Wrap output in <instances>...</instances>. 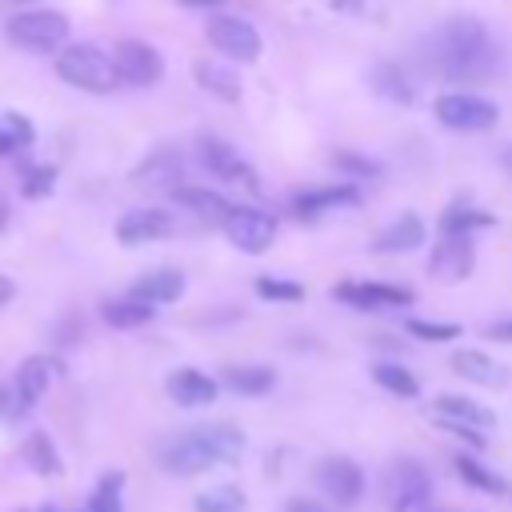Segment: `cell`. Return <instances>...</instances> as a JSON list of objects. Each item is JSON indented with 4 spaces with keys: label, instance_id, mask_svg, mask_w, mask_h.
<instances>
[{
    "label": "cell",
    "instance_id": "1",
    "mask_svg": "<svg viewBox=\"0 0 512 512\" xmlns=\"http://www.w3.org/2000/svg\"><path fill=\"white\" fill-rule=\"evenodd\" d=\"M424 60L436 76L456 84H484L504 72V44L480 16H452L424 40Z\"/></svg>",
    "mask_w": 512,
    "mask_h": 512
},
{
    "label": "cell",
    "instance_id": "2",
    "mask_svg": "<svg viewBox=\"0 0 512 512\" xmlns=\"http://www.w3.org/2000/svg\"><path fill=\"white\" fill-rule=\"evenodd\" d=\"M240 452H244L240 428H232V424H196V428H184L180 436L164 440L156 460L172 476H196L204 468L240 460Z\"/></svg>",
    "mask_w": 512,
    "mask_h": 512
},
{
    "label": "cell",
    "instance_id": "3",
    "mask_svg": "<svg viewBox=\"0 0 512 512\" xmlns=\"http://www.w3.org/2000/svg\"><path fill=\"white\" fill-rule=\"evenodd\" d=\"M56 76L72 88H84V92H112L120 84L116 60L96 44H68L56 56Z\"/></svg>",
    "mask_w": 512,
    "mask_h": 512
},
{
    "label": "cell",
    "instance_id": "4",
    "mask_svg": "<svg viewBox=\"0 0 512 512\" xmlns=\"http://www.w3.org/2000/svg\"><path fill=\"white\" fill-rule=\"evenodd\" d=\"M428 496H432V476L420 460L412 456H400L388 464L384 472V500L392 512H424L428 508Z\"/></svg>",
    "mask_w": 512,
    "mask_h": 512
},
{
    "label": "cell",
    "instance_id": "5",
    "mask_svg": "<svg viewBox=\"0 0 512 512\" xmlns=\"http://www.w3.org/2000/svg\"><path fill=\"white\" fill-rule=\"evenodd\" d=\"M68 36V16L52 12V8H32V12H16L8 20V40L24 52H52L60 48Z\"/></svg>",
    "mask_w": 512,
    "mask_h": 512
},
{
    "label": "cell",
    "instance_id": "6",
    "mask_svg": "<svg viewBox=\"0 0 512 512\" xmlns=\"http://www.w3.org/2000/svg\"><path fill=\"white\" fill-rule=\"evenodd\" d=\"M436 120L452 132H488L500 120V108L472 92H448L436 100Z\"/></svg>",
    "mask_w": 512,
    "mask_h": 512
},
{
    "label": "cell",
    "instance_id": "7",
    "mask_svg": "<svg viewBox=\"0 0 512 512\" xmlns=\"http://www.w3.org/2000/svg\"><path fill=\"white\" fill-rule=\"evenodd\" d=\"M204 32H208V44L216 52H224L228 60H236V64H252L260 56V32L240 16H224L220 12V16L208 20Z\"/></svg>",
    "mask_w": 512,
    "mask_h": 512
},
{
    "label": "cell",
    "instance_id": "8",
    "mask_svg": "<svg viewBox=\"0 0 512 512\" xmlns=\"http://www.w3.org/2000/svg\"><path fill=\"white\" fill-rule=\"evenodd\" d=\"M316 488H320L328 500H336L340 508H348V504H356V500L364 496V472H360V464L348 460V456H324V460L316 464Z\"/></svg>",
    "mask_w": 512,
    "mask_h": 512
},
{
    "label": "cell",
    "instance_id": "9",
    "mask_svg": "<svg viewBox=\"0 0 512 512\" xmlns=\"http://www.w3.org/2000/svg\"><path fill=\"white\" fill-rule=\"evenodd\" d=\"M112 60H116L120 80L132 84V88H148V84H156L164 76V56L148 40H120Z\"/></svg>",
    "mask_w": 512,
    "mask_h": 512
},
{
    "label": "cell",
    "instance_id": "10",
    "mask_svg": "<svg viewBox=\"0 0 512 512\" xmlns=\"http://www.w3.org/2000/svg\"><path fill=\"white\" fill-rule=\"evenodd\" d=\"M48 384H52V364H48V356H28V360L16 368L8 416H24V412H32V408L44 400Z\"/></svg>",
    "mask_w": 512,
    "mask_h": 512
},
{
    "label": "cell",
    "instance_id": "11",
    "mask_svg": "<svg viewBox=\"0 0 512 512\" xmlns=\"http://www.w3.org/2000/svg\"><path fill=\"white\" fill-rule=\"evenodd\" d=\"M432 412H436V420L448 428V432H488L492 424H496V416L484 408V404H476V400H468V396H452V392H444V396H436L432 400Z\"/></svg>",
    "mask_w": 512,
    "mask_h": 512
},
{
    "label": "cell",
    "instance_id": "12",
    "mask_svg": "<svg viewBox=\"0 0 512 512\" xmlns=\"http://www.w3.org/2000/svg\"><path fill=\"white\" fill-rule=\"evenodd\" d=\"M224 232H228V240H232L236 248H244V252H264V248L272 244V236H276V220H272L268 212H260V208H232Z\"/></svg>",
    "mask_w": 512,
    "mask_h": 512
},
{
    "label": "cell",
    "instance_id": "13",
    "mask_svg": "<svg viewBox=\"0 0 512 512\" xmlns=\"http://www.w3.org/2000/svg\"><path fill=\"white\" fill-rule=\"evenodd\" d=\"M176 220L164 212V208H132L120 216L116 224V240L120 244H148V240H160V236H172Z\"/></svg>",
    "mask_w": 512,
    "mask_h": 512
},
{
    "label": "cell",
    "instance_id": "14",
    "mask_svg": "<svg viewBox=\"0 0 512 512\" xmlns=\"http://www.w3.org/2000/svg\"><path fill=\"white\" fill-rule=\"evenodd\" d=\"M472 264H476V248L468 236H444L428 256V272L436 280H464Z\"/></svg>",
    "mask_w": 512,
    "mask_h": 512
},
{
    "label": "cell",
    "instance_id": "15",
    "mask_svg": "<svg viewBox=\"0 0 512 512\" xmlns=\"http://www.w3.org/2000/svg\"><path fill=\"white\" fill-rule=\"evenodd\" d=\"M332 296L352 304V308H404V304H412V288H404V284H336Z\"/></svg>",
    "mask_w": 512,
    "mask_h": 512
},
{
    "label": "cell",
    "instance_id": "16",
    "mask_svg": "<svg viewBox=\"0 0 512 512\" xmlns=\"http://www.w3.org/2000/svg\"><path fill=\"white\" fill-rule=\"evenodd\" d=\"M196 156H200V168L212 172L216 180H248V164L220 136H200L196 140Z\"/></svg>",
    "mask_w": 512,
    "mask_h": 512
},
{
    "label": "cell",
    "instance_id": "17",
    "mask_svg": "<svg viewBox=\"0 0 512 512\" xmlns=\"http://www.w3.org/2000/svg\"><path fill=\"white\" fill-rule=\"evenodd\" d=\"M452 368H456L464 380L484 384V388H508V380H512V372H508L500 360H492L488 352H480V348H460V352H452Z\"/></svg>",
    "mask_w": 512,
    "mask_h": 512
},
{
    "label": "cell",
    "instance_id": "18",
    "mask_svg": "<svg viewBox=\"0 0 512 512\" xmlns=\"http://www.w3.org/2000/svg\"><path fill=\"white\" fill-rule=\"evenodd\" d=\"M168 396L176 400V404H184V408H200V404H212L216 400V392H220V384L212 380V376H204L200 368H176L172 376H168Z\"/></svg>",
    "mask_w": 512,
    "mask_h": 512
},
{
    "label": "cell",
    "instance_id": "19",
    "mask_svg": "<svg viewBox=\"0 0 512 512\" xmlns=\"http://www.w3.org/2000/svg\"><path fill=\"white\" fill-rule=\"evenodd\" d=\"M180 172H184V164H180V152L176 148H156L136 172H132V180L136 184H144V188H160V192H176V184H180Z\"/></svg>",
    "mask_w": 512,
    "mask_h": 512
},
{
    "label": "cell",
    "instance_id": "20",
    "mask_svg": "<svg viewBox=\"0 0 512 512\" xmlns=\"http://www.w3.org/2000/svg\"><path fill=\"white\" fill-rule=\"evenodd\" d=\"M180 292H184V272H176V268H152V272H144L136 284H132V292L128 296H136V300H144V304H172V300H180Z\"/></svg>",
    "mask_w": 512,
    "mask_h": 512
},
{
    "label": "cell",
    "instance_id": "21",
    "mask_svg": "<svg viewBox=\"0 0 512 512\" xmlns=\"http://www.w3.org/2000/svg\"><path fill=\"white\" fill-rule=\"evenodd\" d=\"M356 200H360V192H356L352 184H336V188H308V192H296L292 212H296V216H304V220H316L320 212L340 208V204H356Z\"/></svg>",
    "mask_w": 512,
    "mask_h": 512
},
{
    "label": "cell",
    "instance_id": "22",
    "mask_svg": "<svg viewBox=\"0 0 512 512\" xmlns=\"http://www.w3.org/2000/svg\"><path fill=\"white\" fill-rule=\"evenodd\" d=\"M176 204H184L188 212H196L200 220H208V224H228V216H232V204L220 196V192H208V188H188V184H180L176 192H168Z\"/></svg>",
    "mask_w": 512,
    "mask_h": 512
},
{
    "label": "cell",
    "instance_id": "23",
    "mask_svg": "<svg viewBox=\"0 0 512 512\" xmlns=\"http://www.w3.org/2000/svg\"><path fill=\"white\" fill-rule=\"evenodd\" d=\"M192 76H196V84H200L208 96H216V100H224V104H236V100H240V76H236L232 68L196 60V64H192Z\"/></svg>",
    "mask_w": 512,
    "mask_h": 512
},
{
    "label": "cell",
    "instance_id": "24",
    "mask_svg": "<svg viewBox=\"0 0 512 512\" xmlns=\"http://www.w3.org/2000/svg\"><path fill=\"white\" fill-rule=\"evenodd\" d=\"M424 244V220L416 212H404L396 216L380 236H376V248L380 252H408V248H420Z\"/></svg>",
    "mask_w": 512,
    "mask_h": 512
},
{
    "label": "cell",
    "instance_id": "25",
    "mask_svg": "<svg viewBox=\"0 0 512 512\" xmlns=\"http://www.w3.org/2000/svg\"><path fill=\"white\" fill-rule=\"evenodd\" d=\"M220 380L240 396H264L276 388V372L268 364H232V368H224Z\"/></svg>",
    "mask_w": 512,
    "mask_h": 512
},
{
    "label": "cell",
    "instance_id": "26",
    "mask_svg": "<svg viewBox=\"0 0 512 512\" xmlns=\"http://www.w3.org/2000/svg\"><path fill=\"white\" fill-rule=\"evenodd\" d=\"M100 316L112 328H144L152 320V304H144L136 296H116V300H104L100 304Z\"/></svg>",
    "mask_w": 512,
    "mask_h": 512
},
{
    "label": "cell",
    "instance_id": "27",
    "mask_svg": "<svg viewBox=\"0 0 512 512\" xmlns=\"http://www.w3.org/2000/svg\"><path fill=\"white\" fill-rule=\"evenodd\" d=\"M488 224H492V216L480 212L472 200H456V204H448L444 216H440V232H444V236H468L472 228H488Z\"/></svg>",
    "mask_w": 512,
    "mask_h": 512
},
{
    "label": "cell",
    "instance_id": "28",
    "mask_svg": "<svg viewBox=\"0 0 512 512\" xmlns=\"http://www.w3.org/2000/svg\"><path fill=\"white\" fill-rule=\"evenodd\" d=\"M372 88H376L384 100H392V104H412V84H408V76L400 72V64L380 60V64L372 68Z\"/></svg>",
    "mask_w": 512,
    "mask_h": 512
},
{
    "label": "cell",
    "instance_id": "29",
    "mask_svg": "<svg viewBox=\"0 0 512 512\" xmlns=\"http://www.w3.org/2000/svg\"><path fill=\"white\" fill-rule=\"evenodd\" d=\"M24 460H28L32 472H40V476H60V472H64L60 452H56V444L48 440V432H32V436L24 440Z\"/></svg>",
    "mask_w": 512,
    "mask_h": 512
},
{
    "label": "cell",
    "instance_id": "30",
    "mask_svg": "<svg viewBox=\"0 0 512 512\" xmlns=\"http://www.w3.org/2000/svg\"><path fill=\"white\" fill-rule=\"evenodd\" d=\"M196 512H248V496L236 484H216L196 496Z\"/></svg>",
    "mask_w": 512,
    "mask_h": 512
},
{
    "label": "cell",
    "instance_id": "31",
    "mask_svg": "<svg viewBox=\"0 0 512 512\" xmlns=\"http://www.w3.org/2000/svg\"><path fill=\"white\" fill-rule=\"evenodd\" d=\"M372 376H376V384L384 388V392H392V396H400V400H412L416 392H420V384H416V376L408 372V368H400V364H376L372 368Z\"/></svg>",
    "mask_w": 512,
    "mask_h": 512
},
{
    "label": "cell",
    "instance_id": "32",
    "mask_svg": "<svg viewBox=\"0 0 512 512\" xmlns=\"http://www.w3.org/2000/svg\"><path fill=\"white\" fill-rule=\"evenodd\" d=\"M28 144H32V120L20 112H4L0 116V156H12Z\"/></svg>",
    "mask_w": 512,
    "mask_h": 512
},
{
    "label": "cell",
    "instance_id": "33",
    "mask_svg": "<svg viewBox=\"0 0 512 512\" xmlns=\"http://www.w3.org/2000/svg\"><path fill=\"white\" fill-rule=\"evenodd\" d=\"M120 488H124V472H104L92 500L80 512H120Z\"/></svg>",
    "mask_w": 512,
    "mask_h": 512
},
{
    "label": "cell",
    "instance_id": "34",
    "mask_svg": "<svg viewBox=\"0 0 512 512\" xmlns=\"http://www.w3.org/2000/svg\"><path fill=\"white\" fill-rule=\"evenodd\" d=\"M452 464H456V472H460V476H464L472 488H484V492H504V480H500L496 472H488V468H484L476 456H464V452H460Z\"/></svg>",
    "mask_w": 512,
    "mask_h": 512
},
{
    "label": "cell",
    "instance_id": "35",
    "mask_svg": "<svg viewBox=\"0 0 512 512\" xmlns=\"http://www.w3.org/2000/svg\"><path fill=\"white\" fill-rule=\"evenodd\" d=\"M256 296L296 304V300H304V284H296V280H280V276H260V280H256Z\"/></svg>",
    "mask_w": 512,
    "mask_h": 512
},
{
    "label": "cell",
    "instance_id": "36",
    "mask_svg": "<svg viewBox=\"0 0 512 512\" xmlns=\"http://www.w3.org/2000/svg\"><path fill=\"white\" fill-rule=\"evenodd\" d=\"M332 164H336L340 172H352V176H380V160L360 156V152H336Z\"/></svg>",
    "mask_w": 512,
    "mask_h": 512
},
{
    "label": "cell",
    "instance_id": "37",
    "mask_svg": "<svg viewBox=\"0 0 512 512\" xmlns=\"http://www.w3.org/2000/svg\"><path fill=\"white\" fill-rule=\"evenodd\" d=\"M408 332L420 340H456L460 324H436V320H408Z\"/></svg>",
    "mask_w": 512,
    "mask_h": 512
},
{
    "label": "cell",
    "instance_id": "38",
    "mask_svg": "<svg viewBox=\"0 0 512 512\" xmlns=\"http://www.w3.org/2000/svg\"><path fill=\"white\" fill-rule=\"evenodd\" d=\"M52 180H56V168H48V164L32 168V172L24 176V196H28V200H40V196H48Z\"/></svg>",
    "mask_w": 512,
    "mask_h": 512
},
{
    "label": "cell",
    "instance_id": "39",
    "mask_svg": "<svg viewBox=\"0 0 512 512\" xmlns=\"http://www.w3.org/2000/svg\"><path fill=\"white\" fill-rule=\"evenodd\" d=\"M284 512H332L328 504H320V500H308V496H296V500H288V508Z\"/></svg>",
    "mask_w": 512,
    "mask_h": 512
},
{
    "label": "cell",
    "instance_id": "40",
    "mask_svg": "<svg viewBox=\"0 0 512 512\" xmlns=\"http://www.w3.org/2000/svg\"><path fill=\"white\" fill-rule=\"evenodd\" d=\"M488 336H492V340H512V320L492 324V328H488Z\"/></svg>",
    "mask_w": 512,
    "mask_h": 512
},
{
    "label": "cell",
    "instance_id": "41",
    "mask_svg": "<svg viewBox=\"0 0 512 512\" xmlns=\"http://www.w3.org/2000/svg\"><path fill=\"white\" fill-rule=\"evenodd\" d=\"M8 300H12V280H8V276H0V308H4Z\"/></svg>",
    "mask_w": 512,
    "mask_h": 512
},
{
    "label": "cell",
    "instance_id": "42",
    "mask_svg": "<svg viewBox=\"0 0 512 512\" xmlns=\"http://www.w3.org/2000/svg\"><path fill=\"white\" fill-rule=\"evenodd\" d=\"M184 8H216V4H224V0H180Z\"/></svg>",
    "mask_w": 512,
    "mask_h": 512
},
{
    "label": "cell",
    "instance_id": "43",
    "mask_svg": "<svg viewBox=\"0 0 512 512\" xmlns=\"http://www.w3.org/2000/svg\"><path fill=\"white\" fill-rule=\"evenodd\" d=\"M500 164H504V168L512 172V148H504V160H500Z\"/></svg>",
    "mask_w": 512,
    "mask_h": 512
},
{
    "label": "cell",
    "instance_id": "44",
    "mask_svg": "<svg viewBox=\"0 0 512 512\" xmlns=\"http://www.w3.org/2000/svg\"><path fill=\"white\" fill-rule=\"evenodd\" d=\"M332 4H336V8H352V0H332Z\"/></svg>",
    "mask_w": 512,
    "mask_h": 512
},
{
    "label": "cell",
    "instance_id": "45",
    "mask_svg": "<svg viewBox=\"0 0 512 512\" xmlns=\"http://www.w3.org/2000/svg\"><path fill=\"white\" fill-rule=\"evenodd\" d=\"M40 512H60V508H56V504H48V508H40Z\"/></svg>",
    "mask_w": 512,
    "mask_h": 512
}]
</instances>
